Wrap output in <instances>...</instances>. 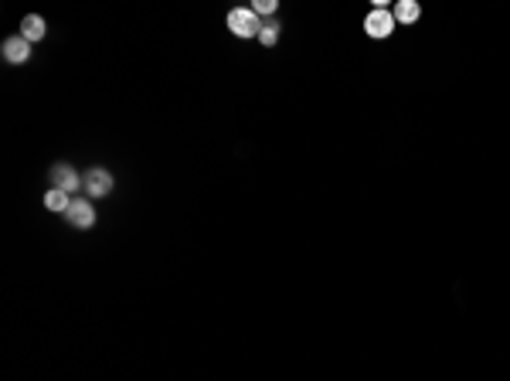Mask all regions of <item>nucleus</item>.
<instances>
[{"label": "nucleus", "mask_w": 510, "mask_h": 381, "mask_svg": "<svg viewBox=\"0 0 510 381\" xmlns=\"http://www.w3.org/2000/svg\"><path fill=\"white\" fill-rule=\"evenodd\" d=\"M228 31L238 38H259L262 31V18L255 14L252 7H235L232 14H228Z\"/></svg>", "instance_id": "obj_1"}, {"label": "nucleus", "mask_w": 510, "mask_h": 381, "mask_svg": "<svg viewBox=\"0 0 510 381\" xmlns=\"http://www.w3.org/2000/svg\"><path fill=\"white\" fill-rule=\"evenodd\" d=\"M82 188L89 190V198H106L113 190V174L106 167H89L82 174Z\"/></svg>", "instance_id": "obj_2"}, {"label": "nucleus", "mask_w": 510, "mask_h": 381, "mask_svg": "<svg viewBox=\"0 0 510 381\" xmlns=\"http://www.w3.org/2000/svg\"><path fill=\"white\" fill-rule=\"evenodd\" d=\"M364 31H368V38H388L395 31V14L385 11V7H374L364 18Z\"/></svg>", "instance_id": "obj_3"}, {"label": "nucleus", "mask_w": 510, "mask_h": 381, "mask_svg": "<svg viewBox=\"0 0 510 381\" xmlns=\"http://www.w3.org/2000/svg\"><path fill=\"white\" fill-rule=\"evenodd\" d=\"M65 218H68V225H75V228H92L96 225V208H92L89 198H75V201L68 205Z\"/></svg>", "instance_id": "obj_4"}, {"label": "nucleus", "mask_w": 510, "mask_h": 381, "mask_svg": "<svg viewBox=\"0 0 510 381\" xmlns=\"http://www.w3.org/2000/svg\"><path fill=\"white\" fill-rule=\"evenodd\" d=\"M0 55H4V62H11V65H24L28 58H31V41L24 35H14L4 41V48H0Z\"/></svg>", "instance_id": "obj_5"}, {"label": "nucleus", "mask_w": 510, "mask_h": 381, "mask_svg": "<svg viewBox=\"0 0 510 381\" xmlns=\"http://www.w3.org/2000/svg\"><path fill=\"white\" fill-rule=\"evenodd\" d=\"M51 188L65 190V194H75V190L82 188V177L75 174V167H68V164H55V167H51Z\"/></svg>", "instance_id": "obj_6"}, {"label": "nucleus", "mask_w": 510, "mask_h": 381, "mask_svg": "<svg viewBox=\"0 0 510 381\" xmlns=\"http://www.w3.org/2000/svg\"><path fill=\"white\" fill-rule=\"evenodd\" d=\"M21 35L28 38V41H41V38L48 35V24H45V18H38V14H28V18L21 21Z\"/></svg>", "instance_id": "obj_7"}, {"label": "nucleus", "mask_w": 510, "mask_h": 381, "mask_svg": "<svg viewBox=\"0 0 510 381\" xmlns=\"http://www.w3.org/2000/svg\"><path fill=\"white\" fill-rule=\"evenodd\" d=\"M391 14H395V24H415L419 14H422V7H419L415 0H398V7H395Z\"/></svg>", "instance_id": "obj_8"}, {"label": "nucleus", "mask_w": 510, "mask_h": 381, "mask_svg": "<svg viewBox=\"0 0 510 381\" xmlns=\"http://www.w3.org/2000/svg\"><path fill=\"white\" fill-rule=\"evenodd\" d=\"M68 205H72V194H65V190L51 188L48 194H45V208H48V211H58V215H65Z\"/></svg>", "instance_id": "obj_9"}, {"label": "nucleus", "mask_w": 510, "mask_h": 381, "mask_svg": "<svg viewBox=\"0 0 510 381\" xmlns=\"http://www.w3.org/2000/svg\"><path fill=\"white\" fill-rule=\"evenodd\" d=\"M259 41H262L266 48H269V45H276V41H279V24H276V21H266V24H262V31H259Z\"/></svg>", "instance_id": "obj_10"}, {"label": "nucleus", "mask_w": 510, "mask_h": 381, "mask_svg": "<svg viewBox=\"0 0 510 381\" xmlns=\"http://www.w3.org/2000/svg\"><path fill=\"white\" fill-rule=\"evenodd\" d=\"M252 11L259 14V18H262V14H272V11H276V0H255Z\"/></svg>", "instance_id": "obj_11"}]
</instances>
